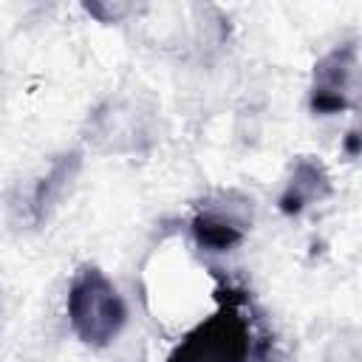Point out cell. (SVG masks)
I'll use <instances>...</instances> for the list:
<instances>
[{
    "instance_id": "cell-4",
    "label": "cell",
    "mask_w": 362,
    "mask_h": 362,
    "mask_svg": "<svg viewBox=\"0 0 362 362\" xmlns=\"http://www.w3.org/2000/svg\"><path fill=\"white\" fill-rule=\"evenodd\" d=\"M331 195V175L325 164L314 156H300L291 167V175L277 198V206L283 215H300L308 204L322 201Z\"/></svg>"
},
{
    "instance_id": "cell-7",
    "label": "cell",
    "mask_w": 362,
    "mask_h": 362,
    "mask_svg": "<svg viewBox=\"0 0 362 362\" xmlns=\"http://www.w3.org/2000/svg\"><path fill=\"white\" fill-rule=\"evenodd\" d=\"M85 11L99 17L102 23H116L119 17H124L130 11L127 3H85Z\"/></svg>"
},
{
    "instance_id": "cell-2",
    "label": "cell",
    "mask_w": 362,
    "mask_h": 362,
    "mask_svg": "<svg viewBox=\"0 0 362 362\" xmlns=\"http://www.w3.org/2000/svg\"><path fill=\"white\" fill-rule=\"evenodd\" d=\"M252 348V325L238 297H226L212 317L184 334L164 362H249Z\"/></svg>"
},
{
    "instance_id": "cell-5",
    "label": "cell",
    "mask_w": 362,
    "mask_h": 362,
    "mask_svg": "<svg viewBox=\"0 0 362 362\" xmlns=\"http://www.w3.org/2000/svg\"><path fill=\"white\" fill-rule=\"evenodd\" d=\"M79 167H82V156H79L76 150H71V153L57 156L54 164H51V170H48L42 178H37V184H34V189H31V201H28L31 221H34L37 226H40V223L54 212V206L65 198V192L71 189L74 178L79 175Z\"/></svg>"
},
{
    "instance_id": "cell-6",
    "label": "cell",
    "mask_w": 362,
    "mask_h": 362,
    "mask_svg": "<svg viewBox=\"0 0 362 362\" xmlns=\"http://www.w3.org/2000/svg\"><path fill=\"white\" fill-rule=\"evenodd\" d=\"M246 226H249V221L235 215V212L201 209L192 218L189 232H192V238H195V243L201 249H206V252H229L238 243H243Z\"/></svg>"
},
{
    "instance_id": "cell-1",
    "label": "cell",
    "mask_w": 362,
    "mask_h": 362,
    "mask_svg": "<svg viewBox=\"0 0 362 362\" xmlns=\"http://www.w3.org/2000/svg\"><path fill=\"white\" fill-rule=\"evenodd\" d=\"M65 308L74 334L90 348H107L127 322V305L122 294L93 263L76 269L68 286Z\"/></svg>"
},
{
    "instance_id": "cell-8",
    "label": "cell",
    "mask_w": 362,
    "mask_h": 362,
    "mask_svg": "<svg viewBox=\"0 0 362 362\" xmlns=\"http://www.w3.org/2000/svg\"><path fill=\"white\" fill-rule=\"evenodd\" d=\"M345 153H348L351 158L359 156V133H356V130H351V133L345 136Z\"/></svg>"
},
{
    "instance_id": "cell-3",
    "label": "cell",
    "mask_w": 362,
    "mask_h": 362,
    "mask_svg": "<svg viewBox=\"0 0 362 362\" xmlns=\"http://www.w3.org/2000/svg\"><path fill=\"white\" fill-rule=\"evenodd\" d=\"M356 88H359V42L348 40L331 48L314 65L308 107L320 116L342 113L356 105Z\"/></svg>"
}]
</instances>
